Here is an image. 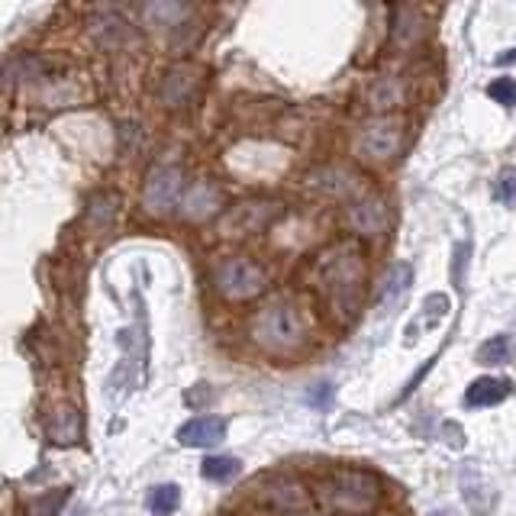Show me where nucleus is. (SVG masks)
I'll use <instances>...</instances> for the list:
<instances>
[{
	"instance_id": "0eeeda50",
	"label": "nucleus",
	"mask_w": 516,
	"mask_h": 516,
	"mask_svg": "<svg viewBox=\"0 0 516 516\" xmlns=\"http://www.w3.org/2000/svg\"><path fill=\"white\" fill-rule=\"evenodd\" d=\"M181 194V171L178 168H155L149 181H146V207L149 213H168L178 204Z\"/></svg>"
},
{
	"instance_id": "6e6552de",
	"label": "nucleus",
	"mask_w": 516,
	"mask_h": 516,
	"mask_svg": "<svg viewBox=\"0 0 516 516\" xmlns=\"http://www.w3.org/2000/svg\"><path fill=\"white\" fill-rule=\"evenodd\" d=\"M226 436V420L223 417H197L188 420L178 429V442L188 449H210V446H220Z\"/></svg>"
},
{
	"instance_id": "2eb2a0df",
	"label": "nucleus",
	"mask_w": 516,
	"mask_h": 516,
	"mask_svg": "<svg viewBox=\"0 0 516 516\" xmlns=\"http://www.w3.org/2000/svg\"><path fill=\"white\" fill-rule=\"evenodd\" d=\"M217 207H220V194L210 184H197V188L188 191V200H184V213L191 220H207Z\"/></svg>"
},
{
	"instance_id": "f257e3e1",
	"label": "nucleus",
	"mask_w": 516,
	"mask_h": 516,
	"mask_svg": "<svg viewBox=\"0 0 516 516\" xmlns=\"http://www.w3.org/2000/svg\"><path fill=\"white\" fill-rule=\"evenodd\" d=\"M313 278H317L320 291L329 297V307L339 317H349V313H355L358 297H362L365 288V258L352 242H339V246L320 255Z\"/></svg>"
},
{
	"instance_id": "f8f14e48",
	"label": "nucleus",
	"mask_w": 516,
	"mask_h": 516,
	"mask_svg": "<svg viewBox=\"0 0 516 516\" xmlns=\"http://www.w3.org/2000/svg\"><path fill=\"white\" fill-rule=\"evenodd\" d=\"M271 217H275V207L271 204H242L233 217L226 220V233L229 236H246V233H258Z\"/></svg>"
},
{
	"instance_id": "9d476101",
	"label": "nucleus",
	"mask_w": 516,
	"mask_h": 516,
	"mask_svg": "<svg viewBox=\"0 0 516 516\" xmlns=\"http://www.w3.org/2000/svg\"><path fill=\"white\" fill-rule=\"evenodd\" d=\"M310 188H317L326 197L342 200V197H352L362 191V178L349 168H320L310 175Z\"/></svg>"
},
{
	"instance_id": "dca6fc26",
	"label": "nucleus",
	"mask_w": 516,
	"mask_h": 516,
	"mask_svg": "<svg viewBox=\"0 0 516 516\" xmlns=\"http://www.w3.org/2000/svg\"><path fill=\"white\" fill-rule=\"evenodd\" d=\"M200 471H204L207 481L226 484V481H233L242 471V462H239V458H233V455H210V458H204Z\"/></svg>"
},
{
	"instance_id": "4468645a",
	"label": "nucleus",
	"mask_w": 516,
	"mask_h": 516,
	"mask_svg": "<svg viewBox=\"0 0 516 516\" xmlns=\"http://www.w3.org/2000/svg\"><path fill=\"white\" fill-rule=\"evenodd\" d=\"M81 429L84 426L75 410H59L49 420V439L59 442V446H75V442H81Z\"/></svg>"
},
{
	"instance_id": "7ed1b4c3",
	"label": "nucleus",
	"mask_w": 516,
	"mask_h": 516,
	"mask_svg": "<svg viewBox=\"0 0 516 516\" xmlns=\"http://www.w3.org/2000/svg\"><path fill=\"white\" fill-rule=\"evenodd\" d=\"M320 500L336 513L362 516L381 504V484L375 475H368V471L342 468V471H333L329 478H323Z\"/></svg>"
},
{
	"instance_id": "412c9836",
	"label": "nucleus",
	"mask_w": 516,
	"mask_h": 516,
	"mask_svg": "<svg viewBox=\"0 0 516 516\" xmlns=\"http://www.w3.org/2000/svg\"><path fill=\"white\" fill-rule=\"evenodd\" d=\"M446 297H433V304H429V300H426V313H446Z\"/></svg>"
},
{
	"instance_id": "ddd939ff",
	"label": "nucleus",
	"mask_w": 516,
	"mask_h": 516,
	"mask_svg": "<svg viewBox=\"0 0 516 516\" xmlns=\"http://www.w3.org/2000/svg\"><path fill=\"white\" fill-rule=\"evenodd\" d=\"M510 391H513V384L507 378L487 375V378H478L475 384L468 387L465 400H468V407H494V404H500V400H507Z\"/></svg>"
},
{
	"instance_id": "aec40b11",
	"label": "nucleus",
	"mask_w": 516,
	"mask_h": 516,
	"mask_svg": "<svg viewBox=\"0 0 516 516\" xmlns=\"http://www.w3.org/2000/svg\"><path fill=\"white\" fill-rule=\"evenodd\" d=\"M500 200L507 207H516V171H504L500 175Z\"/></svg>"
},
{
	"instance_id": "39448f33",
	"label": "nucleus",
	"mask_w": 516,
	"mask_h": 516,
	"mask_svg": "<svg viewBox=\"0 0 516 516\" xmlns=\"http://www.w3.org/2000/svg\"><path fill=\"white\" fill-rule=\"evenodd\" d=\"M404 136H407V126L400 117H378L358 133L355 149L365 162L384 165L400 155V149H404Z\"/></svg>"
},
{
	"instance_id": "f03ea898",
	"label": "nucleus",
	"mask_w": 516,
	"mask_h": 516,
	"mask_svg": "<svg viewBox=\"0 0 516 516\" xmlns=\"http://www.w3.org/2000/svg\"><path fill=\"white\" fill-rule=\"evenodd\" d=\"M249 336L268 355H291L307 342V317L291 300H275L252 317Z\"/></svg>"
},
{
	"instance_id": "a211bd4d",
	"label": "nucleus",
	"mask_w": 516,
	"mask_h": 516,
	"mask_svg": "<svg viewBox=\"0 0 516 516\" xmlns=\"http://www.w3.org/2000/svg\"><path fill=\"white\" fill-rule=\"evenodd\" d=\"M510 339L507 336H494V339H487L478 358H481V365H504L507 358H510Z\"/></svg>"
},
{
	"instance_id": "9b49d317",
	"label": "nucleus",
	"mask_w": 516,
	"mask_h": 516,
	"mask_svg": "<svg viewBox=\"0 0 516 516\" xmlns=\"http://www.w3.org/2000/svg\"><path fill=\"white\" fill-rule=\"evenodd\" d=\"M410 265L404 262H397L384 271V278H381V291H378V304L381 310H397L400 304H404V297H407V288H410Z\"/></svg>"
},
{
	"instance_id": "1a4fd4ad",
	"label": "nucleus",
	"mask_w": 516,
	"mask_h": 516,
	"mask_svg": "<svg viewBox=\"0 0 516 516\" xmlns=\"http://www.w3.org/2000/svg\"><path fill=\"white\" fill-rule=\"evenodd\" d=\"M262 500L278 510H304L310 504V494L297 478H271L262 487Z\"/></svg>"
},
{
	"instance_id": "4be33fe9",
	"label": "nucleus",
	"mask_w": 516,
	"mask_h": 516,
	"mask_svg": "<svg viewBox=\"0 0 516 516\" xmlns=\"http://www.w3.org/2000/svg\"><path fill=\"white\" fill-rule=\"evenodd\" d=\"M510 62H516V52H507V55H500V59H497V65H510Z\"/></svg>"
},
{
	"instance_id": "6ab92c4d",
	"label": "nucleus",
	"mask_w": 516,
	"mask_h": 516,
	"mask_svg": "<svg viewBox=\"0 0 516 516\" xmlns=\"http://www.w3.org/2000/svg\"><path fill=\"white\" fill-rule=\"evenodd\" d=\"M487 94H491L497 104H504V107H513L516 104V81L513 78H497L491 88H487Z\"/></svg>"
},
{
	"instance_id": "423d86ee",
	"label": "nucleus",
	"mask_w": 516,
	"mask_h": 516,
	"mask_svg": "<svg viewBox=\"0 0 516 516\" xmlns=\"http://www.w3.org/2000/svg\"><path fill=\"white\" fill-rule=\"evenodd\" d=\"M346 223L355 229L358 236H381L391 226V210L381 197H362L358 204L349 207Z\"/></svg>"
},
{
	"instance_id": "20e7f679",
	"label": "nucleus",
	"mask_w": 516,
	"mask_h": 516,
	"mask_svg": "<svg viewBox=\"0 0 516 516\" xmlns=\"http://www.w3.org/2000/svg\"><path fill=\"white\" fill-rule=\"evenodd\" d=\"M213 284H217L223 300H229V304H242V300H252L262 294L268 278L252 258H226V262H220L217 271H213Z\"/></svg>"
},
{
	"instance_id": "f3484780",
	"label": "nucleus",
	"mask_w": 516,
	"mask_h": 516,
	"mask_svg": "<svg viewBox=\"0 0 516 516\" xmlns=\"http://www.w3.org/2000/svg\"><path fill=\"white\" fill-rule=\"evenodd\" d=\"M178 504H181V491H178L175 484H162V487H155L152 497H149V507H152L155 513H162V516L175 513V510H178Z\"/></svg>"
}]
</instances>
